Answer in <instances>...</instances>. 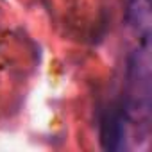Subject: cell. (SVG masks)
I'll return each mask as SVG.
<instances>
[{
    "label": "cell",
    "mask_w": 152,
    "mask_h": 152,
    "mask_svg": "<svg viewBox=\"0 0 152 152\" xmlns=\"http://www.w3.org/2000/svg\"><path fill=\"white\" fill-rule=\"evenodd\" d=\"M125 111L122 107L111 106L102 120H100V131L99 140L100 147L107 152H116L125 147Z\"/></svg>",
    "instance_id": "6da1fadb"
}]
</instances>
